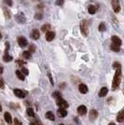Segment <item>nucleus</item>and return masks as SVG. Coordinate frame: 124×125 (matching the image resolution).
Segmentation results:
<instances>
[{"label": "nucleus", "mask_w": 124, "mask_h": 125, "mask_svg": "<svg viewBox=\"0 0 124 125\" xmlns=\"http://www.w3.org/2000/svg\"><path fill=\"white\" fill-rule=\"evenodd\" d=\"M120 79H121V68L116 70V73H115L113 78V82H112V88L117 89L119 87V83H120Z\"/></svg>", "instance_id": "obj_1"}, {"label": "nucleus", "mask_w": 124, "mask_h": 125, "mask_svg": "<svg viewBox=\"0 0 124 125\" xmlns=\"http://www.w3.org/2000/svg\"><path fill=\"white\" fill-rule=\"evenodd\" d=\"M80 32L84 37H87L89 35V26H88V21L83 20L80 22Z\"/></svg>", "instance_id": "obj_2"}, {"label": "nucleus", "mask_w": 124, "mask_h": 125, "mask_svg": "<svg viewBox=\"0 0 124 125\" xmlns=\"http://www.w3.org/2000/svg\"><path fill=\"white\" fill-rule=\"evenodd\" d=\"M57 104H58L61 108H63V109H65V108H67L68 107L67 102H66L65 100H63L62 98H61V97L57 99Z\"/></svg>", "instance_id": "obj_3"}, {"label": "nucleus", "mask_w": 124, "mask_h": 125, "mask_svg": "<svg viewBox=\"0 0 124 125\" xmlns=\"http://www.w3.org/2000/svg\"><path fill=\"white\" fill-rule=\"evenodd\" d=\"M17 41H18L19 46H20V47H21V48H24V47H26V46L28 45L27 39H26L24 37H18V39H17Z\"/></svg>", "instance_id": "obj_4"}, {"label": "nucleus", "mask_w": 124, "mask_h": 125, "mask_svg": "<svg viewBox=\"0 0 124 125\" xmlns=\"http://www.w3.org/2000/svg\"><path fill=\"white\" fill-rule=\"evenodd\" d=\"M111 3H112V8H113L114 11H115L116 13L119 12V10H120V5H119V0H112Z\"/></svg>", "instance_id": "obj_5"}, {"label": "nucleus", "mask_w": 124, "mask_h": 125, "mask_svg": "<svg viewBox=\"0 0 124 125\" xmlns=\"http://www.w3.org/2000/svg\"><path fill=\"white\" fill-rule=\"evenodd\" d=\"M14 94L19 98H24L26 95V93L24 91H21L20 89H15L14 90Z\"/></svg>", "instance_id": "obj_6"}, {"label": "nucleus", "mask_w": 124, "mask_h": 125, "mask_svg": "<svg viewBox=\"0 0 124 125\" xmlns=\"http://www.w3.org/2000/svg\"><path fill=\"white\" fill-rule=\"evenodd\" d=\"M111 40L113 42V45H116V46H118V47H120V45H121V39H120L119 37L113 36V37H111Z\"/></svg>", "instance_id": "obj_7"}, {"label": "nucleus", "mask_w": 124, "mask_h": 125, "mask_svg": "<svg viewBox=\"0 0 124 125\" xmlns=\"http://www.w3.org/2000/svg\"><path fill=\"white\" fill-rule=\"evenodd\" d=\"M54 37H55V33L52 31H49L46 33V39L47 41H52L54 39Z\"/></svg>", "instance_id": "obj_8"}, {"label": "nucleus", "mask_w": 124, "mask_h": 125, "mask_svg": "<svg viewBox=\"0 0 124 125\" xmlns=\"http://www.w3.org/2000/svg\"><path fill=\"white\" fill-rule=\"evenodd\" d=\"M16 21L20 23H23L25 21V17L23 15V13H19L16 15Z\"/></svg>", "instance_id": "obj_9"}, {"label": "nucleus", "mask_w": 124, "mask_h": 125, "mask_svg": "<svg viewBox=\"0 0 124 125\" xmlns=\"http://www.w3.org/2000/svg\"><path fill=\"white\" fill-rule=\"evenodd\" d=\"M78 90H79V92L83 94H85L88 93V87H87V85H85V84H79Z\"/></svg>", "instance_id": "obj_10"}, {"label": "nucleus", "mask_w": 124, "mask_h": 125, "mask_svg": "<svg viewBox=\"0 0 124 125\" xmlns=\"http://www.w3.org/2000/svg\"><path fill=\"white\" fill-rule=\"evenodd\" d=\"M57 114H58V116L60 118H64L67 115V111L65 109H63V108H59V109L57 110Z\"/></svg>", "instance_id": "obj_11"}, {"label": "nucleus", "mask_w": 124, "mask_h": 125, "mask_svg": "<svg viewBox=\"0 0 124 125\" xmlns=\"http://www.w3.org/2000/svg\"><path fill=\"white\" fill-rule=\"evenodd\" d=\"M78 112L79 115L83 116V115H85L87 113V107L85 105H79L78 108Z\"/></svg>", "instance_id": "obj_12"}, {"label": "nucleus", "mask_w": 124, "mask_h": 125, "mask_svg": "<svg viewBox=\"0 0 124 125\" xmlns=\"http://www.w3.org/2000/svg\"><path fill=\"white\" fill-rule=\"evenodd\" d=\"M32 37L34 38V39H38L39 37H40V33H39V31L37 30V29H34L33 31H32V34H31Z\"/></svg>", "instance_id": "obj_13"}, {"label": "nucleus", "mask_w": 124, "mask_h": 125, "mask_svg": "<svg viewBox=\"0 0 124 125\" xmlns=\"http://www.w3.org/2000/svg\"><path fill=\"white\" fill-rule=\"evenodd\" d=\"M107 93H108V89L106 88V87H103V88L101 89V91L99 93V96L100 97H103V96H105L107 94Z\"/></svg>", "instance_id": "obj_14"}, {"label": "nucleus", "mask_w": 124, "mask_h": 125, "mask_svg": "<svg viewBox=\"0 0 124 125\" xmlns=\"http://www.w3.org/2000/svg\"><path fill=\"white\" fill-rule=\"evenodd\" d=\"M117 120L119 122H122L124 120V110L120 111L119 114H118V116H117Z\"/></svg>", "instance_id": "obj_15"}, {"label": "nucleus", "mask_w": 124, "mask_h": 125, "mask_svg": "<svg viewBox=\"0 0 124 125\" xmlns=\"http://www.w3.org/2000/svg\"><path fill=\"white\" fill-rule=\"evenodd\" d=\"M4 118H5V120L8 122V123H10V124L11 122H12V119H11V115L9 113V112H6L5 114H4Z\"/></svg>", "instance_id": "obj_16"}, {"label": "nucleus", "mask_w": 124, "mask_h": 125, "mask_svg": "<svg viewBox=\"0 0 124 125\" xmlns=\"http://www.w3.org/2000/svg\"><path fill=\"white\" fill-rule=\"evenodd\" d=\"M96 7L95 6H93V5H90L89 6V8H88V11H89V13L90 14H94L95 12H96Z\"/></svg>", "instance_id": "obj_17"}, {"label": "nucleus", "mask_w": 124, "mask_h": 125, "mask_svg": "<svg viewBox=\"0 0 124 125\" xmlns=\"http://www.w3.org/2000/svg\"><path fill=\"white\" fill-rule=\"evenodd\" d=\"M97 116H98V113H97V111L96 110H91V112H90V117H91V119L92 120H94V119H96L97 118Z\"/></svg>", "instance_id": "obj_18"}, {"label": "nucleus", "mask_w": 124, "mask_h": 125, "mask_svg": "<svg viewBox=\"0 0 124 125\" xmlns=\"http://www.w3.org/2000/svg\"><path fill=\"white\" fill-rule=\"evenodd\" d=\"M46 118L48 119V120H55L54 115H53V113H52V112H51V111H49V112H47V113H46Z\"/></svg>", "instance_id": "obj_19"}, {"label": "nucleus", "mask_w": 124, "mask_h": 125, "mask_svg": "<svg viewBox=\"0 0 124 125\" xmlns=\"http://www.w3.org/2000/svg\"><path fill=\"white\" fill-rule=\"evenodd\" d=\"M12 60H13V58L11 57L10 55H9V54H8V53H6L5 55H4V56H3V61H4V62H10V61H12Z\"/></svg>", "instance_id": "obj_20"}, {"label": "nucleus", "mask_w": 124, "mask_h": 125, "mask_svg": "<svg viewBox=\"0 0 124 125\" xmlns=\"http://www.w3.org/2000/svg\"><path fill=\"white\" fill-rule=\"evenodd\" d=\"M16 76L18 77V78L20 80H24V75L21 73V71H20V70H17L16 71Z\"/></svg>", "instance_id": "obj_21"}, {"label": "nucleus", "mask_w": 124, "mask_h": 125, "mask_svg": "<svg viewBox=\"0 0 124 125\" xmlns=\"http://www.w3.org/2000/svg\"><path fill=\"white\" fill-rule=\"evenodd\" d=\"M50 29H51V25H50V24H45V25L42 26L41 31L44 32V33H47V32L50 31Z\"/></svg>", "instance_id": "obj_22"}, {"label": "nucleus", "mask_w": 124, "mask_h": 125, "mask_svg": "<svg viewBox=\"0 0 124 125\" xmlns=\"http://www.w3.org/2000/svg\"><path fill=\"white\" fill-rule=\"evenodd\" d=\"M22 56L25 59H30L31 58V52H29V51H25V52H22Z\"/></svg>", "instance_id": "obj_23"}, {"label": "nucleus", "mask_w": 124, "mask_h": 125, "mask_svg": "<svg viewBox=\"0 0 124 125\" xmlns=\"http://www.w3.org/2000/svg\"><path fill=\"white\" fill-rule=\"evenodd\" d=\"M26 112H27V115L29 117H35V112H34V110L32 109V108H27Z\"/></svg>", "instance_id": "obj_24"}, {"label": "nucleus", "mask_w": 124, "mask_h": 125, "mask_svg": "<svg viewBox=\"0 0 124 125\" xmlns=\"http://www.w3.org/2000/svg\"><path fill=\"white\" fill-rule=\"evenodd\" d=\"M99 31L100 32H103L104 30H105V24L103 23V22H101L100 23V25H99Z\"/></svg>", "instance_id": "obj_25"}, {"label": "nucleus", "mask_w": 124, "mask_h": 125, "mask_svg": "<svg viewBox=\"0 0 124 125\" xmlns=\"http://www.w3.org/2000/svg\"><path fill=\"white\" fill-rule=\"evenodd\" d=\"M111 50H112V51H114V52H119V51H120V49H119V47H118V46H116V45H113V44H112V45H111Z\"/></svg>", "instance_id": "obj_26"}, {"label": "nucleus", "mask_w": 124, "mask_h": 125, "mask_svg": "<svg viewBox=\"0 0 124 125\" xmlns=\"http://www.w3.org/2000/svg\"><path fill=\"white\" fill-rule=\"evenodd\" d=\"M113 67L115 68V69H116V70H117V69H119V68H121V65H120V64H119V62H114L113 63Z\"/></svg>", "instance_id": "obj_27"}, {"label": "nucleus", "mask_w": 124, "mask_h": 125, "mask_svg": "<svg viewBox=\"0 0 124 125\" xmlns=\"http://www.w3.org/2000/svg\"><path fill=\"white\" fill-rule=\"evenodd\" d=\"M29 52H36V47H35V46H34V45H30V46H29Z\"/></svg>", "instance_id": "obj_28"}, {"label": "nucleus", "mask_w": 124, "mask_h": 125, "mask_svg": "<svg viewBox=\"0 0 124 125\" xmlns=\"http://www.w3.org/2000/svg\"><path fill=\"white\" fill-rule=\"evenodd\" d=\"M4 3H5V4H7L8 6L11 7V6H12V3H13V2H12V0H4Z\"/></svg>", "instance_id": "obj_29"}, {"label": "nucleus", "mask_w": 124, "mask_h": 125, "mask_svg": "<svg viewBox=\"0 0 124 125\" xmlns=\"http://www.w3.org/2000/svg\"><path fill=\"white\" fill-rule=\"evenodd\" d=\"M64 3V0H56V5L57 6H62Z\"/></svg>", "instance_id": "obj_30"}, {"label": "nucleus", "mask_w": 124, "mask_h": 125, "mask_svg": "<svg viewBox=\"0 0 124 125\" xmlns=\"http://www.w3.org/2000/svg\"><path fill=\"white\" fill-rule=\"evenodd\" d=\"M21 73L23 74L24 76H26V75H28V74H29V72H28V70H27L26 68H21Z\"/></svg>", "instance_id": "obj_31"}, {"label": "nucleus", "mask_w": 124, "mask_h": 125, "mask_svg": "<svg viewBox=\"0 0 124 125\" xmlns=\"http://www.w3.org/2000/svg\"><path fill=\"white\" fill-rule=\"evenodd\" d=\"M35 18L37 19V20H41L42 19V13H36V16H35Z\"/></svg>", "instance_id": "obj_32"}, {"label": "nucleus", "mask_w": 124, "mask_h": 125, "mask_svg": "<svg viewBox=\"0 0 124 125\" xmlns=\"http://www.w3.org/2000/svg\"><path fill=\"white\" fill-rule=\"evenodd\" d=\"M53 96H54V97H56L57 99L61 97V96H60V93H58V92H55V93L53 94Z\"/></svg>", "instance_id": "obj_33"}, {"label": "nucleus", "mask_w": 124, "mask_h": 125, "mask_svg": "<svg viewBox=\"0 0 124 125\" xmlns=\"http://www.w3.org/2000/svg\"><path fill=\"white\" fill-rule=\"evenodd\" d=\"M14 125H21V123L19 121L18 119H14Z\"/></svg>", "instance_id": "obj_34"}, {"label": "nucleus", "mask_w": 124, "mask_h": 125, "mask_svg": "<svg viewBox=\"0 0 124 125\" xmlns=\"http://www.w3.org/2000/svg\"><path fill=\"white\" fill-rule=\"evenodd\" d=\"M3 86H4V81L2 78H0V88H3Z\"/></svg>", "instance_id": "obj_35"}, {"label": "nucleus", "mask_w": 124, "mask_h": 125, "mask_svg": "<svg viewBox=\"0 0 124 125\" xmlns=\"http://www.w3.org/2000/svg\"><path fill=\"white\" fill-rule=\"evenodd\" d=\"M17 63H18L19 65H22V64L24 63V62H22V61H21V60H18V61H17Z\"/></svg>", "instance_id": "obj_36"}, {"label": "nucleus", "mask_w": 124, "mask_h": 125, "mask_svg": "<svg viewBox=\"0 0 124 125\" xmlns=\"http://www.w3.org/2000/svg\"><path fill=\"white\" fill-rule=\"evenodd\" d=\"M49 78H50V80H51L52 84H53V80H52V76H51V74L50 73H49Z\"/></svg>", "instance_id": "obj_37"}, {"label": "nucleus", "mask_w": 124, "mask_h": 125, "mask_svg": "<svg viewBox=\"0 0 124 125\" xmlns=\"http://www.w3.org/2000/svg\"><path fill=\"white\" fill-rule=\"evenodd\" d=\"M36 123L37 125H42V124H41V122H40V121H39L38 120H36Z\"/></svg>", "instance_id": "obj_38"}, {"label": "nucleus", "mask_w": 124, "mask_h": 125, "mask_svg": "<svg viewBox=\"0 0 124 125\" xmlns=\"http://www.w3.org/2000/svg\"><path fill=\"white\" fill-rule=\"evenodd\" d=\"M3 73V67H2V65H0V74Z\"/></svg>", "instance_id": "obj_39"}, {"label": "nucleus", "mask_w": 124, "mask_h": 125, "mask_svg": "<svg viewBox=\"0 0 124 125\" xmlns=\"http://www.w3.org/2000/svg\"><path fill=\"white\" fill-rule=\"evenodd\" d=\"M30 125H37V124L35 123V122H30Z\"/></svg>", "instance_id": "obj_40"}, {"label": "nucleus", "mask_w": 124, "mask_h": 125, "mask_svg": "<svg viewBox=\"0 0 124 125\" xmlns=\"http://www.w3.org/2000/svg\"><path fill=\"white\" fill-rule=\"evenodd\" d=\"M108 125H116V124H115V123H113V122H110Z\"/></svg>", "instance_id": "obj_41"}, {"label": "nucleus", "mask_w": 124, "mask_h": 125, "mask_svg": "<svg viewBox=\"0 0 124 125\" xmlns=\"http://www.w3.org/2000/svg\"><path fill=\"white\" fill-rule=\"evenodd\" d=\"M2 110V106H1V104H0V111Z\"/></svg>", "instance_id": "obj_42"}, {"label": "nucleus", "mask_w": 124, "mask_h": 125, "mask_svg": "<svg viewBox=\"0 0 124 125\" xmlns=\"http://www.w3.org/2000/svg\"><path fill=\"white\" fill-rule=\"evenodd\" d=\"M1 37H2V36H1V33H0V38H1Z\"/></svg>", "instance_id": "obj_43"}, {"label": "nucleus", "mask_w": 124, "mask_h": 125, "mask_svg": "<svg viewBox=\"0 0 124 125\" xmlns=\"http://www.w3.org/2000/svg\"><path fill=\"white\" fill-rule=\"evenodd\" d=\"M60 125H63V124H60Z\"/></svg>", "instance_id": "obj_44"}]
</instances>
